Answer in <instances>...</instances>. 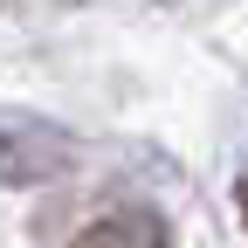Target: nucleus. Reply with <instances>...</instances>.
<instances>
[{"label":"nucleus","instance_id":"nucleus-1","mask_svg":"<svg viewBox=\"0 0 248 248\" xmlns=\"http://www.w3.org/2000/svg\"><path fill=\"white\" fill-rule=\"evenodd\" d=\"M76 248H159V228L152 221H104V228H90Z\"/></svg>","mask_w":248,"mask_h":248},{"label":"nucleus","instance_id":"nucleus-2","mask_svg":"<svg viewBox=\"0 0 248 248\" xmlns=\"http://www.w3.org/2000/svg\"><path fill=\"white\" fill-rule=\"evenodd\" d=\"M241 214H248V179H241Z\"/></svg>","mask_w":248,"mask_h":248}]
</instances>
